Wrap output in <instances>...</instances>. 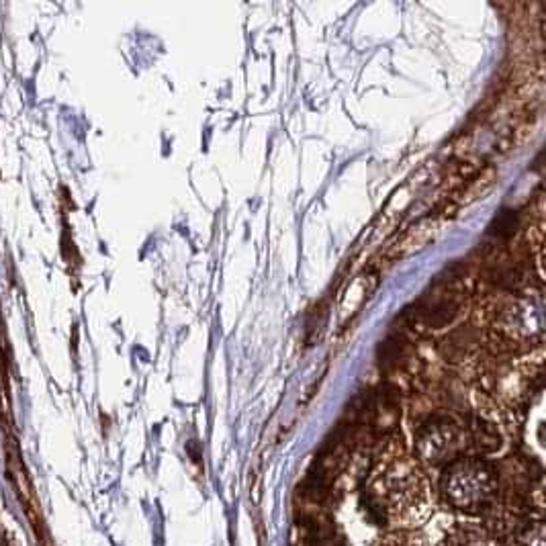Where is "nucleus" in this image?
<instances>
[{
    "label": "nucleus",
    "instance_id": "obj_5",
    "mask_svg": "<svg viewBox=\"0 0 546 546\" xmlns=\"http://www.w3.org/2000/svg\"><path fill=\"white\" fill-rule=\"evenodd\" d=\"M475 438L479 446H485L487 451H493L495 446H500V436H497V432L489 424L479 422L475 425Z\"/></svg>",
    "mask_w": 546,
    "mask_h": 546
},
{
    "label": "nucleus",
    "instance_id": "obj_3",
    "mask_svg": "<svg viewBox=\"0 0 546 546\" xmlns=\"http://www.w3.org/2000/svg\"><path fill=\"white\" fill-rule=\"evenodd\" d=\"M479 344V340H477V334L473 332V330H459V332H453L451 336H448V338L443 342V346H440V350H443V355L446 356V358H451V360H454V358H461V356H467L469 352L475 348Z\"/></svg>",
    "mask_w": 546,
    "mask_h": 546
},
{
    "label": "nucleus",
    "instance_id": "obj_4",
    "mask_svg": "<svg viewBox=\"0 0 546 546\" xmlns=\"http://www.w3.org/2000/svg\"><path fill=\"white\" fill-rule=\"evenodd\" d=\"M516 226H518V215L513 211H503L495 219L492 234H495L497 238H510L513 231H516Z\"/></svg>",
    "mask_w": 546,
    "mask_h": 546
},
{
    "label": "nucleus",
    "instance_id": "obj_1",
    "mask_svg": "<svg viewBox=\"0 0 546 546\" xmlns=\"http://www.w3.org/2000/svg\"><path fill=\"white\" fill-rule=\"evenodd\" d=\"M459 432L451 424H432L422 436V451L430 456L432 461L451 459L459 453Z\"/></svg>",
    "mask_w": 546,
    "mask_h": 546
},
{
    "label": "nucleus",
    "instance_id": "obj_2",
    "mask_svg": "<svg viewBox=\"0 0 546 546\" xmlns=\"http://www.w3.org/2000/svg\"><path fill=\"white\" fill-rule=\"evenodd\" d=\"M412 350H409V342L401 334L389 336L387 340L381 342L379 346V363L393 371H399L405 365L412 363Z\"/></svg>",
    "mask_w": 546,
    "mask_h": 546
}]
</instances>
